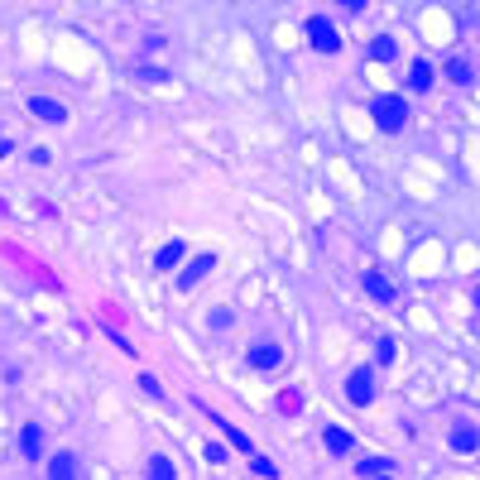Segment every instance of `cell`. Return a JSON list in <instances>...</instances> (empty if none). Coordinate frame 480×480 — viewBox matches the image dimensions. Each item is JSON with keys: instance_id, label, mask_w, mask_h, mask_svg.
Instances as JSON below:
<instances>
[{"instance_id": "obj_1", "label": "cell", "mask_w": 480, "mask_h": 480, "mask_svg": "<svg viewBox=\"0 0 480 480\" xmlns=\"http://www.w3.org/2000/svg\"><path fill=\"white\" fill-rule=\"evenodd\" d=\"M370 120L384 134H399L403 125H408V101L394 96V91H379V96H370Z\"/></svg>"}, {"instance_id": "obj_2", "label": "cell", "mask_w": 480, "mask_h": 480, "mask_svg": "<svg viewBox=\"0 0 480 480\" xmlns=\"http://www.w3.org/2000/svg\"><path fill=\"white\" fill-rule=\"evenodd\" d=\"M308 39H312L317 53H336V49H341V34H336V25H331L327 15H312V20H308Z\"/></svg>"}, {"instance_id": "obj_3", "label": "cell", "mask_w": 480, "mask_h": 480, "mask_svg": "<svg viewBox=\"0 0 480 480\" xmlns=\"http://www.w3.org/2000/svg\"><path fill=\"white\" fill-rule=\"evenodd\" d=\"M346 399L355 403V408H365V403L374 399V374H370V370H355V374L346 379Z\"/></svg>"}, {"instance_id": "obj_4", "label": "cell", "mask_w": 480, "mask_h": 480, "mask_svg": "<svg viewBox=\"0 0 480 480\" xmlns=\"http://www.w3.org/2000/svg\"><path fill=\"white\" fill-rule=\"evenodd\" d=\"M250 365H255V370H279V365H284V350L274 346V341H255V346H250Z\"/></svg>"}, {"instance_id": "obj_5", "label": "cell", "mask_w": 480, "mask_h": 480, "mask_svg": "<svg viewBox=\"0 0 480 480\" xmlns=\"http://www.w3.org/2000/svg\"><path fill=\"white\" fill-rule=\"evenodd\" d=\"M212 265H216V255H197V260H192V265L178 274V284H183V289H197V284L212 274Z\"/></svg>"}, {"instance_id": "obj_6", "label": "cell", "mask_w": 480, "mask_h": 480, "mask_svg": "<svg viewBox=\"0 0 480 480\" xmlns=\"http://www.w3.org/2000/svg\"><path fill=\"white\" fill-rule=\"evenodd\" d=\"M29 115H39V120H53V125H63V120H68V106H58V101H49V96H29Z\"/></svg>"}, {"instance_id": "obj_7", "label": "cell", "mask_w": 480, "mask_h": 480, "mask_svg": "<svg viewBox=\"0 0 480 480\" xmlns=\"http://www.w3.org/2000/svg\"><path fill=\"white\" fill-rule=\"evenodd\" d=\"M20 452H25L29 461L44 452V427H39V423H25V432H20Z\"/></svg>"}, {"instance_id": "obj_8", "label": "cell", "mask_w": 480, "mask_h": 480, "mask_svg": "<svg viewBox=\"0 0 480 480\" xmlns=\"http://www.w3.org/2000/svg\"><path fill=\"white\" fill-rule=\"evenodd\" d=\"M365 293H370L374 303H394V284H389L384 274H365Z\"/></svg>"}, {"instance_id": "obj_9", "label": "cell", "mask_w": 480, "mask_h": 480, "mask_svg": "<svg viewBox=\"0 0 480 480\" xmlns=\"http://www.w3.org/2000/svg\"><path fill=\"white\" fill-rule=\"evenodd\" d=\"M49 476H53V480H72V476H77V456H72V452H58L53 461H49Z\"/></svg>"}, {"instance_id": "obj_10", "label": "cell", "mask_w": 480, "mask_h": 480, "mask_svg": "<svg viewBox=\"0 0 480 480\" xmlns=\"http://www.w3.org/2000/svg\"><path fill=\"white\" fill-rule=\"evenodd\" d=\"M394 471V461L389 456H365L360 466H355V476H365V480H374V476H389Z\"/></svg>"}, {"instance_id": "obj_11", "label": "cell", "mask_w": 480, "mask_h": 480, "mask_svg": "<svg viewBox=\"0 0 480 480\" xmlns=\"http://www.w3.org/2000/svg\"><path fill=\"white\" fill-rule=\"evenodd\" d=\"M370 58H379V63H394V58H399V44H394L389 34H379V39H370Z\"/></svg>"}, {"instance_id": "obj_12", "label": "cell", "mask_w": 480, "mask_h": 480, "mask_svg": "<svg viewBox=\"0 0 480 480\" xmlns=\"http://www.w3.org/2000/svg\"><path fill=\"white\" fill-rule=\"evenodd\" d=\"M178 260H183V240H168L159 255H154V269H173Z\"/></svg>"}, {"instance_id": "obj_13", "label": "cell", "mask_w": 480, "mask_h": 480, "mask_svg": "<svg viewBox=\"0 0 480 480\" xmlns=\"http://www.w3.org/2000/svg\"><path fill=\"white\" fill-rule=\"evenodd\" d=\"M408 87H413V91H427V87H432V68H427L423 58L408 68Z\"/></svg>"}, {"instance_id": "obj_14", "label": "cell", "mask_w": 480, "mask_h": 480, "mask_svg": "<svg viewBox=\"0 0 480 480\" xmlns=\"http://www.w3.org/2000/svg\"><path fill=\"white\" fill-rule=\"evenodd\" d=\"M322 442H327V452H350V432L346 427H327V437H322Z\"/></svg>"}, {"instance_id": "obj_15", "label": "cell", "mask_w": 480, "mask_h": 480, "mask_svg": "<svg viewBox=\"0 0 480 480\" xmlns=\"http://www.w3.org/2000/svg\"><path fill=\"white\" fill-rule=\"evenodd\" d=\"M149 476H154V480H173L178 471H173V461H168V456H149Z\"/></svg>"}, {"instance_id": "obj_16", "label": "cell", "mask_w": 480, "mask_h": 480, "mask_svg": "<svg viewBox=\"0 0 480 480\" xmlns=\"http://www.w3.org/2000/svg\"><path fill=\"white\" fill-rule=\"evenodd\" d=\"M221 432H226V442H231V447H236V452H255V447H250V437H245V432H240V427H231V423H221Z\"/></svg>"}, {"instance_id": "obj_17", "label": "cell", "mask_w": 480, "mask_h": 480, "mask_svg": "<svg viewBox=\"0 0 480 480\" xmlns=\"http://www.w3.org/2000/svg\"><path fill=\"white\" fill-rule=\"evenodd\" d=\"M250 471H255V476H279V466H274V461H269V456H260V452H250Z\"/></svg>"}, {"instance_id": "obj_18", "label": "cell", "mask_w": 480, "mask_h": 480, "mask_svg": "<svg viewBox=\"0 0 480 480\" xmlns=\"http://www.w3.org/2000/svg\"><path fill=\"white\" fill-rule=\"evenodd\" d=\"M452 447H456V452H476V432H471V427H456Z\"/></svg>"}, {"instance_id": "obj_19", "label": "cell", "mask_w": 480, "mask_h": 480, "mask_svg": "<svg viewBox=\"0 0 480 480\" xmlns=\"http://www.w3.org/2000/svg\"><path fill=\"white\" fill-rule=\"evenodd\" d=\"M374 360H379V365L394 360V336H379V341H374Z\"/></svg>"}, {"instance_id": "obj_20", "label": "cell", "mask_w": 480, "mask_h": 480, "mask_svg": "<svg viewBox=\"0 0 480 480\" xmlns=\"http://www.w3.org/2000/svg\"><path fill=\"white\" fill-rule=\"evenodd\" d=\"M447 77L466 87V82H471V63H461V58H456V63H447Z\"/></svg>"}, {"instance_id": "obj_21", "label": "cell", "mask_w": 480, "mask_h": 480, "mask_svg": "<svg viewBox=\"0 0 480 480\" xmlns=\"http://www.w3.org/2000/svg\"><path fill=\"white\" fill-rule=\"evenodd\" d=\"M279 408H284V413H298V408H303V394H298V389H284Z\"/></svg>"}, {"instance_id": "obj_22", "label": "cell", "mask_w": 480, "mask_h": 480, "mask_svg": "<svg viewBox=\"0 0 480 480\" xmlns=\"http://www.w3.org/2000/svg\"><path fill=\"white\" fill-rule=\"evenodd\" d=\"M139 77H149V82H168V72H163V68H144V63H139Z\"/></svg>"}, {"instance_id": "obj_23", "label": "cell", "mask_w": 480, "mask_h": 480, "mask_svg": "<svg viewBox=\"0 0 480 480\" xmlns=\"http://www.w3.org/2000/svg\"><path fill=\"white\" fill-rule=\"evenodd\" d=\"M336 5H346V10H355V15L365 10V0H336Z\"/></svg>"}, {"instance_id": "obj_24", "label": "cell", "mask_w": 480, "mask_h": 480, "mask_svg": "<svg viewBox=\"0 0 480 480\" xmlns=\"http://www.w3.org/2000/svg\"><path fill=\"white\" fill-rule=\"evenodd\" d=\"M10 149H15V144H10V139H0V159H5V154H10Z\"/></svg>"}, {"instance_id": "obj_25", "label": "cell", "mask_w": 480, "mask_h": 480, "mask_svg": "<svg viewBox=\"0 0 480 480\" xmlns=\"http://www.w3.org/2000/svg\"><path fill=\"white\" fill-rule=\"evenodd\" d=\"M476 308H480V289H476Z\"/></svg>"}]
</instances>
